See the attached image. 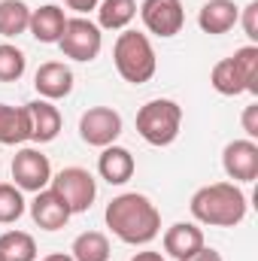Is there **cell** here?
<instances>
[{
  "mask_svg": "<svg viewBox=\"0 0 258 261\" xmlns=\"http://www.w3.org/2000/svg\"><path fill=\"white\" fill-rule=\"evenodd\" d=\"M200 246H207V243H203V231L194 222H176L164 231V252L170 258L186 261L192 258Z\"/></svg>",
  "mask_w": 258,
  "mask_h": 261,
  "instance_id": "cell-13",
  "label": "cell"
},
{
  "mask_svg": "<svg viewBox=\"0 0 258 261\" xmlns=\"http://www.w3.org/2000/svg\"><path fill=\"white\" fill-rule=\"evenodd\" d=\"M24 107L31 116V140L34 143H52L61 134V113H58V107H52V100H34Z\"/></svg>",
  "mask_w": 258,
  "mask_h": 261,
  "instance_id": "cell-16",
  "label": "cell"
},
{
  "mask_svg": "<svg viewBox=\"0 0 258 261\" xmlns=\"http://www.w3.org/2000/svg\"><path fill=\"white\" fill-rule=\"evenodd\" d=\"M119 134H122V116L113 107H91L79 119V137L88 146L107 149L119 140Z\"/></svg>",
  "mask_w": 258,
  "mask_h": 261,
  "instance_id": "cell-8",
  "label": "cell"
},
{
  "mask_svg": "<svg viewBox=\"0 0 258 261\" xmlns=\"http://www.w3.org/2000/svg\"><path fill=\"white\" fill-rule=\"evenodd\" d=\"M0 261H3V258H0Z\"/></svg>",
  "mask_w": 258,
  "mask_h": 261,
  "instance_id": "cell-33",
  "label": "cell"
},
{
  "mask_svg": "<svg viewBox=\"0 0 258 261\" xmlns=\"http://www.w3.org/2000/svg\"><path fill=\"white\" fill-rule=\"evenodd\" d=\"M73 261H110V240L100 231H82L73 246H70Z\"/></svg>",
  "mask_w": 258,
  "mask_h": 261,
  "instance_id": "cell-22",
  "label": "cell"
},
{
  "mask_svg": "<svg viewBox=\"0 0 258 261\" xmlns=\"http://www.w3.org/2000/svg\"><path fill=\"white\" fill-rule=\"evenodd\" d=\"M243 130H246L249 140L258 137V103H249V107L243 110Z\"/></svg>",
  "mask_w": 258,
  "mask_h": 261,
  "instance_id": "cell-28",
  "label": "cell"
},
{
  "mask_svg": "<svg viewBox=\"0 0 258 261\" xmlns=\"http://www.w3.org/2000/svg\"><path fill=\"white\" fill-rule=\"evenodd\" d=\"M137 15V0H100L97 3V21L107 31H125Z\"/></svg>",
  "mask_w": 258,
  "mask_h": 261,
  "instance_id": "cell-21",
  "label": "cell"
},
{
  "mask_svg": "<svg viewBox=\"0 0 258 261\" xmlns=\"http://www.w3.org/2000/svg\"><path fill=\"white\" fill-rule=\"evenodd\" d=\"M134 170H137V161H134V155H131L125 146H107L104 152H100V158H97V173L110 182V186H125L131 176H134Z\"/></svg>",
  "mask_w": 258,
  "mask_h": 261,
  "instance_id": "cell-15",
  "label": "cell"
},
{
  "mask_svg": "<svg viewBox=\"0 0 258 261\" xmlns=\"http://www.w3.org/2000/svg\"><path fill=\"white\" fill-rule=\"evenodd\" d=\"M210 85H213L219 94H225V97H237V94L246 91V79H243L240 67L234 64V58H222L219 64L213 67Z\"/></svg>",
  "mask_w": 258,
  "mask_h": 261,
  "instance_id": "cell-20",
  "label": "cell"
},
{
  "mask_svg": "<svg viewBox=\"0 0 258 261\" xmlns=\"http://www.w3.org/2000/svg\"><path fill=\"white\" fill-rule=\"evenodd\" d=\"M237 18H240V6L234 0H207L200 6V12H197L200 31L203 34H213V37L228 34L237 24Z\"/></svg>",
  "mask_w": 258,
  "mask_h": 261,
  "instance_id": "cell-14",
  "label": "cell"
},
{
  "mask_svg": "<svg viewBox=\"0 0 258 261\" xmlns=\"http://www.w3.org/2000/svg\"><path fill=\"white\" fill-rule=\"evenodd\" d=\"M234 64L240 67V73H243V79H246V91L249 94H258V46H243V49H237L234 55Z\"/></svg>",
  "mask_w": 258,
  "mask_h": 261,
  "instance_id": "cell-26",
  "label": "cell"
},
{
  "mask_svg": "<svg viewBox=\"0 0 258 261\" xmlns=\"http://www.w3.org/2000/svg\"><path fill=\"white\" fill-rule=\"evenodd\" d=\"M222 167L234 182H255L258 179V146L255 140H234L222 152Z\"/></svg>",
  "mask_w": 258,
  "mask_h": 261,
  "instance_id": "cell-10",
  "label": "cell"
},
{
  "mask_svg": "<svg viewBox=\"0 0 258 261\" xmlns=\"http://www.w3.org/2000/svg\"><path fill=\"white\" fill-rule=\"evenodd\" d=\"M52 192L67 203L70 213H85L94 197H97V182L85 167H64L52 176Z\"/></svg>",
  "mask_w": 258,
  "mask_h": 261,
  "instance_id": "cell-5",
  "label": "cell"
},
{
  "mask_svg": "<svg viewBox=\"0 0 258 261\" xmlns=\"http://www.w3.org/2000/svg\"><path fill=\"white\" fill-rule=\"evenodd\" d=\"M183 128V107L167 97H155L140 107L137 113V134L149 146H170Z\"/></svg>",
  "mask_w": 258,
  "mask_h": 261,
  "instance_id": "cell-4",
  "label": "cell"
},
{
  "mask_svg": "<svg viewBox=\"0 0 258 261\" xmlns=\"http://www.w3.org/2000/svg\"><path fill=\"white\" fill-rule=\"evenodd\" d=\"M140 18H143L149 34L176 37L186 24V9H183V0H143L140 3Z\"/></svg>",
  "mask_w": 258,
  "mask_h": 261,
  "instance_id": "cell-9",
  "label": "cell"
},
{
  "mask_svg": "<svg viewBox=\"0 0 258 261\" xmlns=\"http://www.w3.org/2000/svg\"><path fill=\"white\" fill-rule=\"evenodd\" d=\"M34 88L43 100H61L73 91V70L61 61H46L34 76Z\"/></svg>",
  "mask_w": 258,
  "mask_h": 261,
  "instance_id": "cell-11",
  "label": "cell"
},
{
  "mask_svg": "<svg viewBox=\"0 0 258 261\" xmlns=\"http://www.w3.org/2000/svg\"><path fill=\"white\" fill-rule=\"evenodd\" d=\"M12 179H15V186L21 192H34L37 195V192L49 189V182H52V164H49V158L40 149L24 146L12 158Z\"/></svg>",
  "mask_w": 258,
  "mask_h": 261,
  "instance_id": "cell-7",
  "label": "cell"
},
{
  "mask_svg": "<svg viewBox=\"0 0 258 261\" xmlns=\"http://www.w3.org/2000/svg\"><path fill=\"white\" fill-rule=\"evenodd\" d=\"M186 261H222V255H219L213 246H200L192 258H186Z\"/></svg>",
  "mask_w": 258,
  "mask_h": 261,
  "instance_id": "cell-29",
  "label": "cell"
},
{
  "mask_svg": "<svg viewBox=\"0 0 258 261\" xmlns=\"http://www.w3.org/2000/svg\"><path fill=\"white\" fill-rule=\"evenodd\" d=\"M70 216H73V213L67 210V203L55 195L52 189L37 192V197L31 200V219H34V225H40L43 231H58V228H64L67 222H70Z\"/></svg>",
  "mask_w": 258,
  "mask_h": 261,
  "instance_id": "cell-12",
  "label": "cell"
},
{
  "mask_svg": "<svg viewBox=\"0 0 258 261\" xmlns=\"http://www.w3.org/2000/svg\"><path fill=\"white\" fill-rule=\"evenodd\" d=\"M70 9H76V12H91V9H97V3L100 0H64Z\"/></svg>",
  "mask_w": 258,
  "mask_h": 261,
  "instance_id": "cell-30",
  "label": "cell"
},
{
  "mask_svg": "<svg viewBox=\"0 0 258 261\" xmlns=\"http://www.w3.org/2000/svg\"><path fill=\"white\" fill-rule=\"evenodd\" d=\"M237 21H243V31H246V37H249L252 46H255V40H258V0H252L249 6L240 9V18H237Z\"/></svg>",
  "mask_w": 258,
  "mask_h": 261,
  "instance_id": "cell-27",
  "label": "cell"
},
{
  "mask_svg": "<svg viewBox=\"0 0 258 261\" xmlns=\"http://www.w3.org/2000/svg\"><path fill=\"white\" fill-rule=\"evenodd\" d=\"M64 58H73V61H94L100 55V46H104V37H100V28L88 18H67L64 34L58 40Z\"/></svg>",
  "mask_w": 258,
  "mask_h": 261,
  "instance_id": "cell-6",
  "label": "cell"
},
{
  "mask_svg": "<svg viewBox=\"0 0 258 261\" xmlns=\"http://www.w3.org/2000/svg\"><path fill=\"white\" fill-rule=\"evenodd\" d=\"M131 261H164V258H161V252H137Z\"/></svg>",
  "mask_w": 258,
  "mask_h": 261,
  "instance_id": "cell-31",
  "label": "cell"
},
{
  "mask_svg": "<svg viewBox=\"0 0 258 261\" xmlns=\"http://www.w3.org/2000/svg\"><path fill=\"white\" fill-rule=\"evenodd\" d=\"M0 258L37 261V240L28 231H6V234H0Z\"/></svg>",
  "mask_w": 258,
  "mask_h": 261,
  "instance_id": "cell-23",
  "label": "cell"
},
{
  "mask_svg": "<svg viewBox=\"0 0 258 261\" xmlns=\"http://www.w3.org/2000/svg\"><path fill=\"white\" fill-rule=\"evenodd\" d=\"M31 28V6L24 0H0V37L12 40Z\"/></svg>",
  "mask_w": 258,
  "mask_h": 261,
  "instance_id": "cell-19",
  "label": "cell"
},
{
  "mask_svg": "<svg viewBox=\"0 0 258 261\" xmlns=\"http://www.w3.org/2000/svg\"><path fill=\"white\" fill-rule=\"evenodd\" d=\"M24 140H31V116H28V107L0 103V143L3 146H21Z\"/></svg>",
  "mask_w": 258,
  "mask_h": 261,
  "instance_id": "cell-18",
  "label": "cell"
},
{
  "mask_svg": "<svg viewBox=\"0 0 258 261\" xmlns=\"http://www.w3.org/2000/svg\"><path fill=\"white\" fill-rule=\"evenodd\" d=\"M24 67H28V58L18 46L0 43V82H18L24 76Z\"/></svg>",
  "mask_w": 258,
  "mask_h": 261,
  "instance_id": "cell-24",
  "label": "cell"
},
{
  "mask_svg": "<svg viewBox=\"0 0 258 261\" xmlns=\"http://www.w3.org/2000/svg\"><path fill=\"white\" fill-rule=\"evenodd\" d=\"M24 213V197L21 189L12 182H0V225H12L18 222Z\"/></svg>",
  "mask_w": 258,
  "mask_h": 261,
  "instance_id": "cell-25",
  "label": "cell"
},
{
  "mask_svg": "<svg viewBox=\"0 0 258 261\" xmlns=\"http://www.w3.org/2000/svg\"><path fill=\"white\" fill-rule=\"evenodd\" d=\"M189 210L200 225L234 228L246 219L249 203H246V195L234 182H213V186H203L194 192Z\"/></svg>",
  "mask_w": 258,
  "mask_h": 261,
  "instance_id": "cell-2",
  "label": "cell"
},
{
  "mask_svg": "<svg viewBox=\"0 0 258 261\" xmlns=\"http://www.w3.org/2000/svg\"><path fill=\"white\" fill-rule=\"evenodd\" d=\"M107 228L128 246H146L161 234V213L146 195L125 192L107 203Z\"/></svg>",
  "mask_w": 258,
  "mask_h": 261,
  "instance_id": "cell-1",
  "label": "cell"
},
{
  "mask_svg": "<svg viewBox=\"0 0 258 261\" xmlns=\"http://www.w3.org/2000/svg\"><path fill=\"white\" fill-rule=\"evenodd\" d=\"M64 24H67L64 9L55 6V3H46L40 9H31V28L28 31L40 43H58L61 34H64Z\"/></svg>",
  "mask_w": 258,
  "mask_h": 261,
  "instance_id": "cell-17",
  "label": "cell"
},
{
  "mask_svg": "<svg viewBox=\"0 0 258 261\" xmlns=\"http://www.w3.org/2000/svg\"><path fill=\"white\" fill-rule=\"evenodd\" d=\"M113 61H116V70L119 76L131 82V85H143L155 76V49L149 43L146 34L140 31H122L116 46H113Z\"/></svg>",
  "mask_w": 258,
  "mask_h": 261,
  "instance_id": "cell-3",
  "label": "cell"
},
{
  "mask_svg": "<svg viewBox=\"0 0 258 261\" xmlns=\"http://www.w3.org/2000/svg\"><path fill=\"white\" fill-rule=\"evenodd\" d=\"M43 261H73V255H67V252H52V255H46Z\"/></svg>",
  "mask_w": 258,
  "mask_h": 261,
  "instance_id": "cell-32",
  "label": "cell"
}]
</instances>
